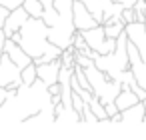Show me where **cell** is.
I'll return each mask as SVG.
<instances>
[{
	"mask_svg": "<svg viewBox=\"0 0 146 140\" xmlns=\"http://www.w3.org/2000/svg\"><path fill=\"white\" fill-rule=\"evenodd\" d=\"M52 104L48 86L36 78L30 86L20 84L12 96H8L0 104V122L2 124H22L28 116L40 112Z\"/></svg>",
	"mask_w": 146,
	"mask_h": 140,
	"instance_id": "obj_1",
	"label": "cell"
},
{
	"mask_svg": "<svg viewBox=\"0 0 146 140\" xmlns=\"http://www.w3.org/2000/svg\"><path fill=\"white\" fill-rule=\"evenodd\" d=\"M18 34H20V38L16 44L32 58L34 64L50 62V60L58 58L62 52V48H58L56 44H52L48 40V26L42 18L28 16V20L20 26Z\"/></svg>",
	"mask_w": 146,
	"mask_h": 140,
	"instance_id": "obj_2",
	"label": "cell"
},
{
	"mask_svg": "<svg viewBox=\"0 0 146 140\" xmlns=\"http://www.w3.org/2000/svg\"><path fill=\"white\" fill-rule=\"evenodd\" d=\"M52 4L58 14L48 26V40L64 50L72 46V34L76 32L72 22V0H52Z\"/></svg>",
	"mask_w": 146,
	"mask_h": 140,
	"instance_id": "obj_3",
	"label": "cell"
},
{
	"mask_svg": "<svg viewBox=\"0 0 146 140\" xmlns=\"http://www.w3.org/2000/svg\"><path fill=\"white\" fill-rule=\"evenodd\" d=\"M84 74L88 78V84H90V90L92 94L102 102V104H108V102H114L116 94L120 92V82L108 78L100 68H96L94 62H90L88 66H84Z\"/></svg>",
	"mask_w": 146,
	"mask_h": 140,
	"instance_id": "obj_4",
	"label": "cell"
},
{
	"mask_svg": "<svg viewBox=\"0 0 146 140\" xmlns=\"http://www.w3.org/2000/svg\"><path fill=\"white\" fill-rule=\"evenodd\" d=\"M80 2L86 6V10L94 16V20L98 24H104L106 20L120 16L122 8H124L122 4L114 2V0H80Z\"/></svg>",
	"mask_w": 146,
	"mask_h": 140,
	"instance_id": "obj_5",
	"label": "cell"
},
{
	"mask_svg": "<svg viewBox=\"0 0 146 140\" xmlns=\"http://www.w3.org/2000/svg\"><path fill=\"white\" fill-rule=\"evenodd\" d=\"M82 34V38L86 40L88 48L98 52V54H108L114 50L116 46V38H106L104 36V30H102V24H96L92 28H86V30H78Z\"/></svg>",
	"mask_w": 146,
	"mask_h": 140,
	"instance_id": "obj_6",
	"label": "cell"
},
{
	"mask_svg": "<svg viewBox=\"0 0 146 140\" xmlns=\"http://www.w3.org/2000/svg\"><path fill=\"white\" fill-rule=\"evenodd\" d=\"M20 84H22L20 68L8 58V54L2 52V56H0V86H4V88H18Z\"/></svg>",
	"mask_w": 146,
	"mask_h": 140,
	"instance_id": "obj_7",
	"label": "cell"
},
{
	"mask_svg": "<svg viewBox=\"0 0 146 140\" xmlns=\"http://www.w3.org/2000/svg\"><path fill=\"white\" fill-rule=\"evenodd\" d=\"M124 32H126V38L136 46L138 54L142 60H146V30H144V22H128L124 24Z\"/></svg>",
	"mask_w": 146,
	"mask_h": 140,
	"instance_id": "obj_8",
	"label": "cell"
},
{
	"mask_svg": "<svg viewBox=\"0 0 146 140\" xmlns=\"http://www.w3.org/2000/svg\"><path fill=\"white\" fill-rule=\"evenodd\" d=\"M126 52H128V64H130V70L134 74V80L146 90V60L140 58L136 46L130 40L126 42Z\"/></svg>",
	"mask_w": 146,
	"mask_h": 140,
	"instance_id": "obj_9",
	"label": "cell"
},
{
	"mask_svg": "<svg viewBox=\"0 0 146 140\" xmlns=\"http://www.w3.org/2000/svg\"><path fill=\"white\" fill-rule=\"evenodd\" d=\"M72 22H74L76 30H86V28H92L98 24L80 0H72Z\"/></svg>",
	"mask_w": 146,
	"mask_h": 140,
	"instance_id": "obj_10",
	"label": "cell"
},
{
	"mask_svg": "<svg viewBox=\"0 0 146 140\" xmlns=\"http://www.w3.org/2000/svg\"><path fill=\"white\" fill-rule=\"evenodd\" d=\"M60 58H54L50 62L44 64H36V78H40L46 86H52L54 82H58V72H60Z\"/></svg>",
	"mask_w": 146,
	"mask_h": 140,
	"instance_id": "obj_11",
	"label": "cell"
},
{
	"mask_svg": "<svg viewBox=\"0 0 146 140\" xmlns=\"http://www.w3.org/2000/svg\"><path fill=\"white\" fill-rule=\"evenodd\" d=\"M26 20H28V12H26L22 6H16V8H12V10L8 12L6 20H4V26H2V32H4V36L8 38L12 32L20 30V26H22Z\"/></svg>",
	"mask_w": 146,
	"mask_h": 140,
	"instance_id": "obj_12",
	"label": "cell"
},
{
	"mask_svg": "<svg viewBox=\"0 0 146 140\" xmlns=\"http://www.w3.org/2000/svg\"><path fill=\"white\" fill-rule=\"evenodd\" d=\"M4 54H8V58L18 66V68H24L26 64H30L32 62V58L16 44V42H12L10 38H6L4 40Z\"/></svg>",
	"mask_w": 146,
	"mask_h": 140,
	"instance_id": "obj_13",
	"label": "cell"
},
{
	"mask_svg": "<svg viewBox=\"0 0 146 140\" xmlns=\"http://www.w3.org/2000/svg\"><path fill=\"white\" fill-rule=\"evenodd\" d=\"M144 114H146V108H144V104H142V100H138L136 104H132V106H128V108H124V110H120V116H122V122H126V124H134V122H142V118H144Z\"/></svg>",
	"mask_w": 146,
	"mask_h": 140,
	"instance_id": "obj_14",
	"label": "cell"
},
{
	"mask_svg": "<svg viewBox=\"0 0 146 140\" xmlns=\"http://www.w3.org/2000/svg\"><path fill=\"white\" fill-rule=\"evenodd\" d=\"M138 100H140V98L130 90V86H128V84H122V86H120V92H118L116 98H114V106H116L118 110H124V108L136 104Z\"/></svg>",
	"mask_w": 146,
	"mask_h": 140,
	"instance_id": "obj_15",
	"label": "cell"
},
{
	"mask_svg": "<svg viewBox=\"0 0 146 140\" xmlns=\"http://www.w3.org/2000/svg\"><path fill=\"white\" fill-rule=\"evenodd\" d=\"M54 122H58V124H78L80 122V114L74 108H62L60 114L54 118Z\"/></svg>",
	"mask_w": 146,
	"mask_h": 140,
	"instance_id": "obj_16",
	"label": "cell"
},
{
	"mask_svg": "<svg viewBox=\"0 0 146 140\" xmlns=\"http://www.w3.org/2000/svg\"><path fill=\"white\" fill-rule=\"evenodd\" d=\"M86 104H88V108H90V110L96 114L98 122H108V114H106V110H104V104H102V102H100V100H98L94 94H92V98H90Z\"/></svg>",
	"mask_w": 146,
	"mask_h": 140,
	"instance_id": "obj_17",
	"label": "cell"
},
{
	"mask_svg": "<svg viewBox=\"0 0 146 140\" xmlns=\"http://www.w3.org/2000/svg\"><path fill=\"white\" fill-rule=\"evenodd\" d=\"M102 30H104V36L106 38H118L122 32H124V22H104L102 24Z\"/></svg>",
	"mask_w": 146,
	"mask_h": 140,
	"instance_id": "obj_18",
	"label": "cell"
},
{
	"mask_svg": "<svg viewBox=\"0 0 146 140\" xmlns=\"http://www.w3.org/2000/svg\"><path fill=\"white\" fill-rule=\"evenodd\" d=\"M22 8L28 12V16L32 18H42V4H40V0H24L22 2Z\"/></svg>",
	"mask_w": 146,
	"mask_h": 140,
	"instance_id": "obj_19",
	"label": "cell"
},
{
	"mask_svg": "<svg viewBox=\"0 0 146 140\" xmlns=\"http://www.w3.org/2000/svg\"><path fill=\"white\" fill-rule=\"evenodd\" d=\"M20 80H22V84H26V86H30V84L36 80V64H34V62L26 64L24 68H20Z\"/></svg>",
	"mask_w": 146,
	"mask_h": 140,
	"instance_id": "obj_20",
	"label": "cell"
},
{
	"mask_svg": "<svg viewBox=\"0 0 146 140\" xmlns=\"http://www.w3.org/2000/svg\"><path fill=\"white\" fill-rule=\"evenodd\" d=\"M80 122H88V124H96V122H98L96 114L88 108V104H84V108H82V112H80Z\"/></svg>",
	"mask_w": 146,
	"mask_h": 140,
	"instance_id": "obj_21",
	"label": "cell"
},
{
	"mask_svg": "<svg viewBox=\"0 0 146 140\" xmlns=\"http://www.w3.org/2000/svg\"><path fill=\"white\" fill-rule=\"evenodd\" d=\"M120 18H122V22H124V24L134 22V20H136V12H134V8H122Z\"/></svg>",
	"mask_w": 146,
	"mask_h": 140,
	"instance_id": "obj_22",
	"label": "cell"
},
{
	"mask_svg": "<svg viewBox=\"0 0 146 140\" xmlns=\"http://www.w3.org/2000/svg\"><path fill=\"white\" fill-rule=\"evenodd\" d=\"M84 104H86V102L82 100V96H80L78 92H72V108H74V110H76L78 114L82 112V108H84Z\"/></svg>",
	"mask_w": 146,
	"mask_h": 140,
	"instance_id": "obj_23",
	"label": "cell"
},
{
	"mask_svg": "<svg viewBox=\"0 0 146 140\" xmlns=\"http://www.w3.org/2000/svg\"><path fill=\"white\" fill-rule=\"evenodd\" d=\"M8 8L6 6H2V4H0V30H2V26H4V20H6V16H8Z\"/></svg>",
	"mask_w": 146,
	"mask_h": 140,
	"instance_id": "obj_24",
	"label": "cell"
},
{
	"mask_svg": "<svg viewBox=\"0 0 146 140\" xmlns=\"http://www.w3.org/2000/svg\"><path fill=\"white\" fill-rule=\"evenodd\" d=\"M114 2H118V4H122L124 8H132V6H134V2H136V0H114Z\"/></svg>",
	"mask_w": 146,
	"mask_h": 140,
	"instance_id": "obj_25",
	"label": "cell"
},
{
	"mask_svg": "<svg viewBox=\"0 0 146 140\" xmlns=\"http://www.w3.org/2000/svg\"><path fill=\"white\" fill-rule=\"evenodd\" d=\"M6 98H8V90H6L4 86H0V104H2Z\"/></svg>",
	"mask_w": 146,
	"mask_h": 140,
	"instance_id": "obj_26",
	"label": "cell"
},
{
	"mask_svg": "<svg viewBox=\"0 0 146 140\" xmlns=\"http://www.w3.org/2000/svg\"><path fill=\"white\" fill-rule=\"evenodd\" d=\"M4 40H6V36H4L2 30H0V56H2V52H4Z\"/></svg>",
	"mask_w": 146,
	"mask_h": 140,
	"instance_id": "obj_27",
	"label": "cell"
},
{
	"mask_svg": "<svg viewBox=\"0 0 146 140\" xmlns=\"http://www.w3.org/2000/svg\"><path fill=\"white\" fill-rule=\"evenodd\" d=\"M142 122H144V124H146V114H144V118H142Z\"/></svg>",
	"mask_w": 146,
	"mask_h": 140,
	"instance_id": "obj_28",
	"label": "cell"
},
{
	"mask_svg": "<svg viewBox=\"0 0 146 140\" xmlns=\"http://www.w3.org/2000/svg\"><path fill=\"white\" fill-rule=\"evenodd\" d=\"M142 104H144V108H146V98H144V100H142Z\"/></svg>",
	"mask_w": 146,
	"mask_h": 140,
	"instance_id": "obj_29",
	"label": "cell"
},
{
	"mask_svg": "<svg viewBox=\"0 0 146 140\" xmlns=\"http://www.w3.org/2000/svg\"><path fill=\"white\" fill-rule=\"evenodd\" d=\"M144 30H146V20H144Z\"/></svg>",
	"mask_w": 146,
	"mask_h": 140,
	"instance_id": "obj_30",
	"label": "cell"
},
{
	"mask_svg": "<svg viewBox=\"0 0 146 140\" xmlns=\"http://www.w3.org/2000/svg\"><path fill=\"white\" fill-rule=\"evenodd\" d=\"M144 14H146V10H144Z\"/></svg>",
	"mask_w": 146,
	"mask_h": 140,
	"instance_id": "obj_31",
	"label": "cell"
}]
</instances>
